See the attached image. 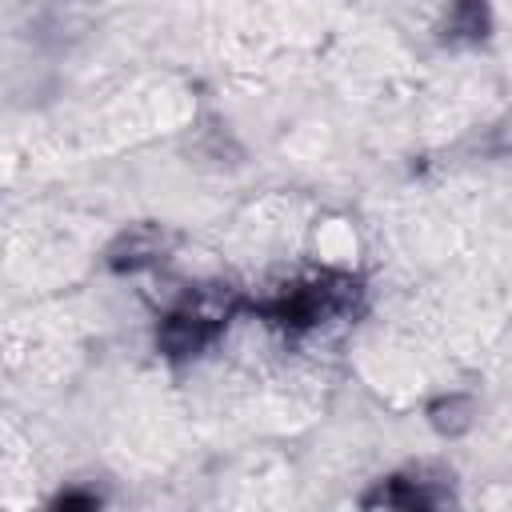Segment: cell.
Returning a JSON list of instances; mask_svg holds the SVG:
<instances>
[{
    "mask_svg": "<svg viewBox=\"0 0 512 512\" xmlns=\"http://www.w3.org/2000/svg\"><path fill=\"white\" fill-rule=\"evenodd\" d=\"M220 320L224 316L216 308H204V304H192L188 300L184 308H176L172 316H164V324H160V348L168 356H188V352L204 348L216 336Z\"/></svg>",
    "mask_w": 512,
    "mask_h": 512,
    "instance_id": "cell-2",
    "label": "cell"
},
{
    "mask_svg": "<svg viewBox=\"0 0 512 512\" xmlns=\"http://www.w3.org/2000/svg\"><path fill=\"white\" fill-rule=\"evenodd\" d=\"M452 32H460V36H484V4L480 0H460L452 8Z\"/></svg>",
    "mask_w": 512,
    "mask_h": 512,
    "instance_id": "cell-4",
    "label": "cell"
},
{
    "mask_svg": "<svg viewBox=\"0 0 512 512\" xmlns=\"http://www.w3.org/2000/svg\"><path fill=\"white\" fill-rule=\"evenodd\" d=\"M352 308H356V284L348 276H320L312 284L288 288L272 304L276 320L288 328H316L328 320H344Z\"/></svg>",
    "mask_w": 512,
    "mask_h": 512,
    "instance_id": "cell-1",
    "label": "cell"
},
{
    "mask_svg": "<svg viewBox=\"0 0 512 512\" xmlns=\"http://www.w3.org/2000/svg\"><path fill=\"white\" fill-rule=\"evenodd\" d=\"M460 408H468V400H464V396H452V400L436 404V408H432V424H436L440 432H448V436H452V432H464L472 416H460Z\"/></svg>",
    "mask_w": 512,
    "mask_h": 512,
    "instance_id": "cell-5",
    "label": "cell"
},
{
    "mask_svg": "<svg viewBox=\"0 0 512 512\" xmlns=\"http://www.w3.org/2000/svg\"><path fill=\"white\" fill-rule=\"evenodd\" d=\"M164 248H168V236L160 228H136L128 236H120V244L112 248V268H148L156 260H164Z\"/></svg>",
    "mask_w": 512,
    "mask_h": 512,
    "instance_id": "cell-3",
    "label": "cell"
}]
</instances>
